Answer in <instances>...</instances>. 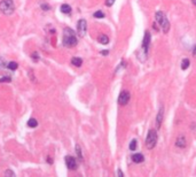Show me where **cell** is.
Returning a JSON list of instances; mask_svg holds the SVG:
<instances>
[{"label":"cell","instance_id":"6da1fadb","mask_svg":"<svg viewBox=\"0 0 196 177\" xmlns=\"http://www.w3.org/2000/svg\"><path fill=\"white\" fill-rule=\"evenodd\" d=\"M77 37L74 30H71L70 28H65L63 30V39H62V44L65 47H74L77 45Z\"/></svg>","mask_w":196,"mask_h":177},{"label":"cell","instance_id":"7a4b0ae2","mask_svg":"<svg viewBox=\"0 0 196 177\" xmlns=\"http://www.w3.org/2000/svg\"><path fill=\"white\" fill-rule=\"evenodd\" d=\"M155 18H156L157 23L161 26L163 32H164V33L169 32V30H170V22H169L166 15L163 13V12L158 11V12H156V14H155Z\"/></svg>","mask_w":196,"mask_h":177},{"label":"cell","instance_id":"3957f363","mask_svg":"<svg viewBox=\"0 0 196 177\" xmlns=\"http://www.w3.org/2000/svg\"><path fill=\"white\" fill-rule=\"evenodd\" d=\"M157 144V132L156 130L151 129L149 130L148 135H147V138H146V146L148 150H153Z\"/></svg>","mask_w":196,"mask_h":177},{"label":"cell","instance_id":"277c9868","mask_svg":"<svg viewBox=\"0 0 196 177\" xmlns=\"http://www.w3.org/2000/svg\"><path fill=\"white\" fill-rule=\"evenodd\" d=\"M15 9L13 0H1L0 1V11L6 15H11Z\"/></svg>","mask_w":196,"mask_h":177},{"label":"cell","instance_id":"5b68a950","mask_svg":"<svg viewBox=\"0 0 196 177\" xmlns=\"http://www.w3.org/2000/svg\"><path fill=\"white\" fill-rule=\"evenodd\" d=\"M130 98H131L130 92H129L127 90H124V91L120 92V95H119V97H118V104L122 105V106H125V105L129 104Z\"/></svg>","mask_w":196,"mask_h":177},{"label":"cell","instance_id":"8992f818","mask_svg":"<svg viewBox=\"0 0 196 177\" xmlns=\"http://www.w3.org/2000/svg\"><path fill=\"white\" fill-rule=\"evenodd\" d=\"M86 30H87V23L85 20H79L78 24H77V33L79 37H84L86 35Z\"/></svg>","mask_w":196,"mask_h":177},{"label":"cell","instance_id":"52a82bcc","mask_svg":"<svg viewBox=\"0 0 196 177\" xmlns=\"http://www.w3.org/2000/svg\"><path fill=\"white\" fill-rule=\"evenodd\" d=\"M65 164H67V167H68L70 170L77 169V161H76V159H75L74 156H70V155L65 156Z\"/></svg>","mask_w":196,"mask_h":177},{"label":"cell","instance_id":"ba28073f","mask_svg":"<svg viewBox=\"0 0 196 177\" xmlns=\"http://www.w3.org/2000/svg\"><path fill=\"white\" fill-rule=\"evenodd\" d=\"M149 44H150V33H149V31H146V32H144V41H142V46H141V48H142L144 51H146V52H148Z\"/></svg>","mask_w":196,"mask_h":177},{"label":"cell","instance_id":"9c48e42d","mask_svg":"<svg viewBox=\"0 0 196 177\" xmlns=\"http://www.w3.org/2000/svg\"><path fill=\"white\" fill-rule=\"evenodd\" d=\"M163 119H164V107L161 106L159 109H158V113H157V116H156V127L157 128H161L162 122H163Z\"/></svg>","mask_w":196,"mask_h":177},{"label":"cell","instance_id":"30bf717a","mask_svg":"<svg viewBox=\"0 0 196 177\" xmlns=\"http://www.w3.org/2000/svg\"><path fill=\"white\" fill-rule=\"evenodd\" d=\"M175 145L178 147H180V149H185L186 147V138H185V136L178 137V139L175 141Z\"/></svg>","mask_w":196,"mask_h":177},{"label":"cell","instance_id":"8fae6325","mask_svg":"<svg viewBox=\"0 0 196 177\" xmlns=\"http://www.w3.org/2000/svg\"><path fill=\"white\" fill-rule=\"evenodd\" d=\"M144 155L141 153H137L132 156V161L135 162V163H141V162H144Z\"/></svg>","mask_w":196,"mask_h":177},{"label":"cell","instance_id":"7c38bea8","mask_svg":"<svg viewBox=\"0 0 196 177\" xmlns=\"http://www.w3.org/2000/svg\"><path fill=\"white\" fill-rule=\"evenodd\" d=\"M98 41L100 44H102V45H107L108 43H109V37L107 36V35H103V33H101L99 37H98Z\"/></svg>","mask_w":196,"mask_h":177},{"label":"cell","instance_id":"4fadbf2b","mask_svg":"<svg viewBox=\"0 0 196 177\" xmlns=\"http://www.w3.org/2000/svg\"><path fill=\"white\" fill-rule=\"evenodd\" d=\"M71 63H72L75 67H80V66L83 65V60H81V58L75 56V58L71 59Z\"/></svg>","mask_w":196,"mask_h":177},{"label":"cell","instance_id":"5bb4252c","mask_svg":"<svg viewBox=\"0 0 196 177\" xmlns=\"http://www.w3.org/2000/svg\"><path fill=\"white\" fill-rule=\"evenodd\" d=\"M61 12H62L63 14H70L71 13V7H70L69 5L64 4V5L61 6Z\"/></svg>","mask_w":196,"mask_h":177},{"label":"cell","instance_id":"9a60e30c","mask_svg":"<svg viewBox=\"0 0 196 177\" xmlns=\"http://www.w3.org/2000/svg\"><path fill=\"white\" fill-rule=\"evenodd\" d=\"M37 125H38V121L36 119H30L28 121V127H30V128H36Z\"/></svg>","mask_w":196,"mask_h":177},{"label":"cell","instance_id":"2e32d148","mask_svg":"<svg viewBox=\"0 0 196 177\" xmlns=\"http://www.w3.org/2000/svg\"><path fill=\"white\" fill-rule=\"evenodd\" d=\"M189 63H190V62H189L188 59H183V61H181V69H183V70H186V69L189 67Z\"/></svg>","mask_w":196,"mask_h":177},{"label":"cell","instance_id":"e0dca14e","mask_svg":"<svg viewBox=\"0 0 196 177\" xmlns=\"http://www.w3.org/2000/svg\"><path fill=\"white\" fill-rule=\"evenodd\" d=\"M76 153H77L79 161H83V153H81V149H80L79 145H76Z\"/></svg>","mask_w":196,"mask_h":177},{"label":"cell","instance_id":"ac0fdd59","mask_svg":"<svg viewBox=\"0 0 196 177\" xmlns=\"http://www.w3.org/2000/svg\"><path fill=\"white\" fill-rule=\"evenodd\" d=\"M17 67H18V65H17L16 62H14V61L9 62V63L7 65V68L9 69V70H16V69H17Z\"/></svg>","mask_w":196,"mask_h":177},{"label":"cell","instance_id":"d6986e66","mask_svg":"<svg viewBox=\"0 0 196 177\" xmlns=\"http://www.w3.org/2000/svg\"><path fill=\"white\" fill-rule=\"evenodd\" d=\"M94 17H96V18H103L105 17V13L101 12V11H98V12L94 13Z\"/></svg>","mask_w":196,"mask_h":177},{"label":"cell","instance_id":"ffe728a7","mask_svg":"<svg viewBox=\"0 0 196 177\" xmlns=\"http://www.w3.org/2000/svg\"><path fill=\"white\" fill-rule=\"evenodd\" d=\"M137 144H138V143H137V140H135V139H133V140L130 143V150L131 151L137 150Z\"/></svg>","mask_w":196,"mask_h":177},{"label":"cell","instance_id":"44dd1931","mask_svg":"<svg viewBox=\"0 0 196 177\" xmlns=\"http://www.w3.org/2000/svg\"><path fill=\"white\" fill-rule=\"evenodd\" d=\"M11 81H12V78H11V77H8V76L0 78V83H2V82H11Z\"/></svg>","mask_w":196,"mask_h":177},{"label":"cell","instance_id":"7402d4cb","mask_svg":"<svg viewBox=\"0 0 196 177\" xmlns=\"http://www.w3.org/2000/svg\"><path fill=\"white\" fill-rule=\"evenodd\" d=\"M114 2H115V0H105V5L108 7H111L114 5Z\"/></svg>","mask_w":196,"mask_h":177},{"label":"cell","instance_id":"603a6c76","mask_svg":"<svg viewBox=\"0 0 196 177\" xmlns=\"http://www.w3.org/2000/svg\"><path fill=\"white\" fill-rule=\"evenodd\" d=\"M5 175H6V176H15V174H14L13 171H12V170H6V171H5Z\"/></svg>","mask_w":196,"mask_h":177},{"label":"cell","instance_id":"cb8c5ba5","mask_svg":"<svg viewBox=\"0 0 196 177\" xmlns=\"http://www.w3.org/2000/svg\"><path fill=\"white\" fill-rule=\"evenodd\" d=\"M41 8H42L44 11H48V9H51V7H50L48 5H46V4H41Z\"/></svg>","mask_w":196,"mask_h":177},{"label":"cell","instance_id":"d4e9b609","mask_svg":"<svg viewBox=\"0 0 196 177\" xmlns=\"http://www.w3.org/2000/svg\"><path fill=\"white\" fill-rule=\"evenodd\" d=\"M6 66V62H5V60L2 59V58H0V68H2V67H5Z\"/></svg>","mask_w":196,"mask_h":177},{"label":"cell","instance_id":"484cf974","mask_svg":"<svg viewBox=\"0 0 196 177\" xmlns=\"http://www.w3.org/2000/svg\"><path fill=\"white\" fill-rule=\"evenodd\" d=\"M32 59H33V61H38V60H39L38 53H33V54H32Z\"/></svg>","mask_w":196,"mask_h":177},{"label":"cell","instance_id":"4316f807","mask_svg":"<svg viewBox=\"0 0 196 177\" xmlns=\"http://www.w3.org/2000/svg\"><path fill=\"white\" fill-rule=\"evenodd\" d=\"M118 176H119V177H123V176H124V174L122 173V170H118Z\"/></svg>","mask_w":196,"mask_h":177},{"label":"cell","instance_id":"83f0119b","mask_svg":"<svg viewBox=\"0 0 196 177\" xmlns=\"http://www.w3.org/2000/svg\"><path fill=\"white\" fill-rule=\"evenodd\" d=\"M108 53H109L108 51H102V52H101V54H103V55H108Z\"/></svg>","mask_w":196,"mask_h":177},{"label":"cell","instance_id":"f1b7e54d","mask_svg":"<svg viewBox=\"0 0 196 177\" xmlns=\"http://www.w3.org/2000/svg\"><path fill=\"white\" fill-rule=\"evenodd\" d=\"M193 55L196 56V46H194V51H193Z\"/></svg>","mask_w":196,"mask_h":177},{"label":"cell","instance_id":"f546056e","mask_svg":"<svg viewBox=\"0 0 196 177\" xmlns=\"http://www.w3.org/2000/svg\"><path fill=\"white\" fill-rule=\"evenodd\" d=\"M192 1H193V4H194V5L196 6V0H192Z\"/></svg>","mask_w":196,"mask_h":177}]
</instances>
